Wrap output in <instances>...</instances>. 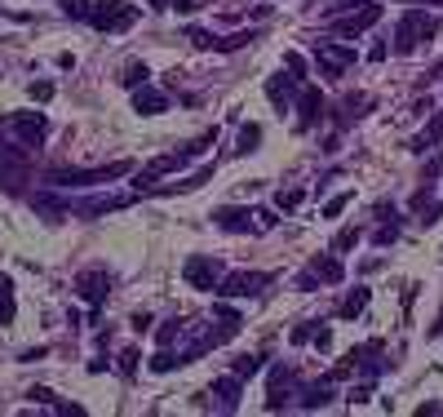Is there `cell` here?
Instances as JSON below:
<instances>
[{"label":"cell","mask_w":443,"mask_h":417,"mask_svg":"<svg viewBox=\"0 0 443 417\" xmlns=\"http://www.w3.org/2000/svg\"><path fill=\"white\" fill-rule=\"evenodd\" d=\"M315 62L324 75H342L355 62V49L351 45H315Z\"/></svg>","instance_id":"5b68a950"},{"label":"cell","mask_w":443,"mask_h":417,"mask_svg":"<svg viewBox=\"0 0 443 417\" xmlns=\"http://www.w3.org/2000/svg\"><path fill=\"white\" fill-rule=\"evenodd\" d=\"M138 368V350H125V355H120V373H134Z\"/></svg>","instance_id":"836d02e7"},{"label":"cell","mask_w":443,"mask_h":417,"mask_svg":"<svg viewBox=\"0 0 443 417\" xmlns=\"http://www.w3.org/2000/svg\"><path fill=\"white\" fill-rule=\"evenodd\" d=\"M186 40H195V49H213V45H218V36L200 32V27H186Z\"/></svg>","instance_id":"484cf974"},{"label":"cell","mask_w":443,"mask_h":417,"mask_svg":"<svg viewBox=\"0 0 443 417\" xmlns=\"http://www.w3.org/2000/svg\"><path fill=\"white\" fill-rule=\"evenodd\" d=\"M328 400H333V391H328V386H310L306 400H301V409H324Z\"/></svg>","instance_id":"ffe728a7"},{"label":"cell","mask_w":443,"mask_h":417,"mask_svg":"<svg viewBox=\"0 0 443 417\" xmlns=\"http://www.w3.org/2000/svg\"><path fill=\"white\" fill-rule=\"evenodd\" d=\"M421 5H443V0H421Z\"/></svg>","instance_id":"74e56055"},{"label":"cell","mask_w":443,"mask_h":417,"mask_svg":"<svg viewBox=\"0 0 443 417\" xmlns=\"http://www.w3.org/2000/svg\"><path fill=\"white\" fill-rule=\"evenodd\" d=\"M435 32H439V18H435V14H426V9H408V14H403V23H399L394 45L408 53V49H417V45H426Z\"/></svg>","instance_id":"7a4b0ae2"},{"label":"cell","mask_w":443,"mask_h":417,"mask_svg":"<svg viewBox=\"0 0 443 417\" xmlns=\"http://www.w3.org/2000/svg\"><path fill=\"white\" fill-rule=\"evenodd\" d=\"M173 364H177V359L168 355V350H160V355L151 359V373H168V368H173Z\"/></svg>","instance_id":"83f0119b"},{"label":"cell","mask_w":443,"mask_h":417,"mask_svg":"<svg viewBox=\"0 0 443 417\" xmlns=\"http://www.w3.org/2000/svg\"><path fill=\"white\" fill-rule=\"evenodd\" d=\"M9 129H14L18 138L23 142H40L45 134H49V125H45V116H31V111H14V116H9Z\"/></svg>","instance_id":"30bf717a"},{"label":"cell","mask_w":443,"mask_h":417,"mask_svg":"<svg viewBox=\"0 0 443 417\" xmlns=\"http://www.w3.org/2000/svg\"><path fill=\"white\" fill-rule=\"evenodd\" d=\"M27 93H31L36 102H49V98H53V84H45V80L36 84V80H31V84H27Z\"/></svg>","instance_id":"4316f807"},{"label":"cell","mask_w":443,"mask_h":417,"mask_svg":"<svg viewBox=\"0 0 443 417\" xmlns=\"http://www.w3.org/2000/svg\"><path fill=\"white\" fill-rule=\"evenodd\" d=\"M310 276H315V280H324V284H342L346 267H342L337 258H315V262H310Z\"/></svg>","instance_id":"5bb4252c"},{"label":"cell","mask_w":443,"mask_h":417,"mask_svg":"<svg viewBox=\"0 0 443 417\" xmlns=\"http://www.w3.org/2000/svg\"><path fill=\"white\" fill-rule=\"evenodd\" d=\"M435 142H443V116H439V120H435V125H430V129H426V134H421V138H417V151H426V147H435Z\"/></svg>","instance_id":"603a6c76"},{"label":"cell","mask_w":443,"mask_h":417,"mask_svg":"<svg viewBox=\"0 0 443 417\" xmlns=\"http://www.w3.org/2000/svg\"><path fill=\"white\" fill-rule=\"evenodd\" d=\"M253 217H257V226H275V213H270V208H257Z\"/></svg>","instance_id":"e575fe53"},{"label":"cell","mask_w":443,"mask_h":417,"mask_svg":"<svg viewBox=\"0 0 443 417\" xmlns=\"http://www.w3.org/2000/svg\"><path fill=\"white\" fill-rule=\"evenodd\" d=\"M319 111H324L319 89H315V84H301V89H297V129H310L319 120Z\"/></svg>","instance_id":"9c48e42d"},{"label":"cell","mask_w":443,"mask_h":417,"mask_svg":"<svg viewBox=\"0 0 443 417\" xmlns=\"http://www.w3.org/2000/svg\"><path fill=\"white\" fill-rule=\"evenodd\" d=\"M134 107H138V116H160V111L168 107V98L160 89H151V84H138V93H134Z\"/></svg>","instance_id":"4fadbf2b"},{"label":"cell","mask_w":443,"mask_h":417,"mask_svg":"<svg viewBox=\"0 0 443 417\" xmlns=\"http://www.w3.org/2000/svg\"><path fill=\"white\" fill-rule=\"evenodd\" d=\"M355 240H359V231H355V226H346V231L337 235L333 244H337V249H355Z\"/></svg>","instance_id":"1f68e13d"},{"label":"cell","mask_w":443,"mask_h":417,"mask_svg":"<svg viewBox=\"0 0 443 417\" xmlns=\"http://www.w3.org/2000/svg\"><path fill=\"white\" fill-rule=\"evenodd\" d=\"M168 5V0H151V9H164Z\"/></svg>","instance_id":"8d00e7d4"},{"label":"cell","mask_w":443,"mask_h":417,"mask_svg":"<svg viewBox=\"0 0 443 417\" xmlns=\"http://www.w3.org/2000/svg\"><path fill=\"white\" fill-rule=\"evenodd\" d=\"M346 204H351V191H346V195H337V200H328V204H324V217H337Z\"/></svg>","instance_id":"4dcf8cb0"},{"label":"cell","mask_w":443,"mask_h":417,"mask_svg":"<svg viewBox=\"0 0 443 417\" xmlns=\"http://www.w3.org/2000/svg\"><path fill=\"white\" fill-rule=\"evenodd\" d=\"M80 298L89 302V307H98L102 298H107V289H111V280H107V271H89V276H80Z\"/></svg>","instance_id":"7c38bea8"},{"label":"cell","mask_w":443,"mask_h":417,"mask_svg":"<svg viewBox=\"0 0 443 417\" xmlns=\"http://www.w3.org/2000/svg\"><path fill=\"white\" fill-rule=\"evenodd\" d=\"M284 67L293 75H301V71H306V62H301V53H284Z\"/></svg>","instance_id":"d6a6232c"},{"label":"cell","mask_w":443,"mask_h":417,"mask_svg":"<svg viewBox=\"0 0 443 417\" xmlns=\"http://www.w3.org/2000/svg\"><path fill=\"white\" fill-rule=\"evenodd\" d=\"M301 89V75H275V80H266V98H270V107L275 111H288L293 107V93Z\"/></svg>","instance_id":"52a82bcc"},{"label":"cell","mask_w":443,"mask_h":417,"mask_svg":"<svg viewBox=\"0 0 443 417\" xmlns=\"http://www.w3.org/2000/svg\"><path fill=\"white\" fill-rule=\"evenodd\" d=\"M0 324H14V280L0 276Z\"/></svg>","instance_id":"e0dca14e"},{"label":"cell","mask_w":443,"mask_h":417,"mask_svg":"<svg viewBox=\"0 0 443 417\" xmlns=\"http://www.w3.org/2000/svg\"><path fill=\"white\" fill-rule=\"evenodd\" d=\"M257 368H262V355H240V359H235V368H231V373L244 382V377H257Z\"/></svg>","instance_id":"d6986e66"},{"label":"cell","mask_w":443,"mask_h":417,"mask_svg":"<svg viewBox=\"0 0 443 417\" xmlns=\"http://www.w3.org/2000/svg\"><path fill=\"white\" fill-rule=\"evenodd\" d=\"M249 208H218V213H213V222L222 226V231H249Z\"/></svg>","instance_id":"9a60e30c"},{"label":"cell","mask_w":443,"mask_h":417,"mask_svg":"<svg viewBox=\"0 0 443 417\" xmlns=\"http://www.w3.org/2000/svg\"><path fill=\"white\" fill-rule=\"evenodd\" d=\"M288 391H293V373H288V368H275V373H270V395H266V409L270 413H279L288 404Z\"/></svg>","instance_id":"8fae6325"},{"label":"cell","mask_w":443,"mask_h":417,"mask_svg":"<svg viewBox=\"0 0 443 417\" xmlns=\"http://www.w3.org/2000/svg\"><path fill=\"white\" fill-rule=\"evenodd\" d=\"M275 204H279V208H288V213H293V208L301 204V191H279V195H275Z\"/></svg>","instance_id":"f1b7e54d"},{"label":"cell","mask_w":443,"mask_h":417,"mask_svg":"<svg viewBox=\"0 0 443 417\" xmlns=\"http://www.w3.org/2000/svg\"><path fill=\"white\" fill-rule=\"evenodd\" d=\"M182 276H186V284H191V289H213V284L222 280V267L213 258H191L182 267Z\"/></svg>","instance_id":"8992f818"},{"label":"cell","mask_w":443,"mask_h":417,"mask_svg":"<svg viewBox=\"0 0 443 417\" xmlns=\"http://www.w3.org/2000/svg\"><path fill=\"white\" fill-rule=\"evenodd\" d=\"M310 342H315L319 350H328V346H333V329H328V324H310Z\"/></svg>","instance_id":"d4e9b609"},{"label":"cell","mask_w":443,"mask_h":417,"mask_svg":"<svg viewBox=\"0 0 443 417\" xmlns=\"http://www.w3.org/2000/svg\"><path fill=\"white\" fill-rule=\"evenodd\" d=\"M147 62H129V67H125V84H129V89H138V84H147Z\"/></svg>","instance_id":"44dd1931"},{"label":"cell","mask_w":443,"mask_h":417,"mask_svg":"<svg viewBox=\"0 0 443 417\" xmlns=\"http://www.w3.org/2000/svg\"><path fill=\"white\" fill-rule=\"evenodd\" d=\"M177 333H182V324H177V320H168V324H160V333H155V342H160V346H164V350H168V346H173V342H177Z\"/></svg>","instance_id":"7402d4cb"},{"label":"cell","mask_w":443,"mask_h":417,"mask_svg":"<svg viewBox=\"0 0 443 417\" xmlns=\"http://www.w3.org/2000/svg\"><path fill=\"white\" fill-rule=\"evenodd\" d=\"M257 142H262V129H257V125H244V129H240V151H244V156H249Z\"/></svg>","instance_id":"cb8c5ba5"},{"label":"cell","mask_w":443,"mask_h":417,"mask_svg":"<svg viewBox=\"0 0 443 417\" xmlns=\"http://www.w3.org/2000/svg\"><path fill=\"white\" fill-rule=\"evenodd\" d=\"M129 160H116V165H98V169H53L49 182H62V187H89V182H111V178L129 174Z\"/></svg>","instance_id":"3957f363"},{"label":"cell","mask_w":443,"mask_h":417,"mask_svg":"<svg viewBox=\"0 0 443 417\" xmlns=\"http://www.w3.org/2000/svg\"><path fill=\"white\" fill-rule=\"evenodd\" d=\"M213 395H218L222 400V409H235V404H240V377H218V382H213Z\"/></svg>","instance_id":"2e32d148"},{"label":"cell","mask_w":443,"mask_h":417,"mask_svg":"<svg viewBox=\"0 0 443 417\" xmlns=\"http://www.w3.org/2000/svg\"><path fill=\"white\" fill-rule=\"evenodd\" d=\"M342 9H351V14H333L337 36H359L381 18V5H377V0H355V5H342Z\"/></svg>","instance_id":"277c9868"},{"label":"cell","mask_w":443,"mask_h":417,"mask_svg":"<svg viewBox=\"0 0 443 417\" xmlns=\"http://www.w3.org/2000/svg\"><path fill=\"white\" fill-rule=\"evenodd\" d=\"M364 307H368V289H355L351 298L342 302V320H355V315H359Z\"/></svg>","instance_id":"ac0fdd59"},{"label":"cell","mask_w":443,"mask_h":417,"mask_svg":"<svg viewBox=\"0 0 443 417\" xmlns=\"http://www.w3.org/2000/svg\"><path fill=\"white\" fill-rule=\"evenodd\" d=\"M62 9H67L71 18H89V0H62Z\"/></svg>","instance_id":"f546056e"},{"label":"cell","mask_w":443,"mask_h":417,"mask_svg":"<svg viewBox=\"0 0 443 417\" xmlns=\"http://www.w3.org/2000/svg\"><path fill=\"white\" fill-rule=\"evenodd\" d=\"M173 5H177V9H182V14H186V9H195V0H173Z\"/></svg>","instance_id":"d590c367"},{"label":"cell","mask_w":443,"mask_h":417,"mask_svg":"<svg viewBox=\"0 0 443 417\" xmlns=\"http://www.w3.org/2000/svg\"><path fill=\"white\" fill-rule=\"evenodd\" d=\"M262 284H266V276H257V271H235V276L218 280V293H226V298H249Z\"/></svg>","instance_id":"ba28073f"},{"label":"cell","mask_w":443,"mask_h":417,"mask_svg":"<svg viewBox=\"0 0 443 417\" xmlns=\"http://www.w3.org/2000/svg\"><path fill=\"white\" fill-rule=\"evenodd\" d=\"M84 23H93L98 32H129V27L138 23V9L125 5V0H98Z\"/></svg>","instance_id":"6da1fadb"}]
</instances>
